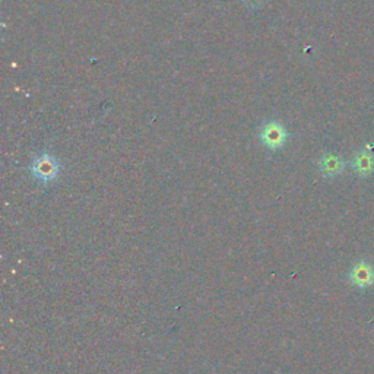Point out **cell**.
Returning <instances> with one entry per match:
<instances>
[{
    "label": "cell",
    "instance_id": "1",
    "mask_svg": "<svg viewBox=\"0 0 374 374\" xmlns=\"http://www.w3.org/2000/svg\"><path fill=\"white\" fill-rule=\"evenodd\" d=\"M60 171V164L54 155L44 152L33 161L31 164V173H33L34 178H37L41 183H50L57 178Z\"/></svg>",
    "mask_w": 374,
    "mask_h": 374
},
{
    "label": "cell",
    "instance_id": "2",
    "mask_svg": "<svg viewBox=\"0 0 374 374\" xmlns=\"http://www.w3.org/2000/svg\"><path fill=\"white\" fill-rule=\"evenodd\" d=\"M259 139L268 149H279L283 148L288 139V132L284 128L283 123L279 121H268L259 131Z\"/></svg>",
    "mask_w": 374,
    "mask_h": 374
},
{
    "label": "cell",
    "instance_id": "3",
    "mask_svg": "<svg viewBox=\"0 0 374 374\" xmlns=\"http://www.w3.org/2000/svg\"><path fill=\"white\" fill-rule=\"evenodd\" d=\"M351 284L358 288H368L374 284V268L367 262H358L348 275Z\"/></svg>",
    "mask_w": 374,
    "mask_h": 374
},
{
    "label": "cell",
    "instance_id": "4",
    "mask_svg": "<svg viewBox=\"0 0 374 374\" xmlns=\"http://www.w3.org/2000/svg\"><path fill=\"white\" fill-rule=\"evenodd\" d=\"M344 167H345L344 161H342V158L338 157V155H335V153H326L319 161L320 173L325 177L339 176L342 171H344Z\"/></svg>",
    "mask_w": 374,
    "mask_h": 374
},
{
    "label": "cell",
    "instance_id": "5",
    "mask_svg": "<svg viewBox=\"0 0 374 374\" xmlns=\"http://www.w3.org/2000/svg\"><path fill=\"white\" fill-rule=\"evenodd\" d=\"M353 167L357 174L365 177L370 176L374 171V157L373 153L367 151H361L355 155V158L353 161Z\"/></svg>",
    "mask_w": 374,
    "mask_h": 374
},
{
    "label": "cell",
    "instance_id": "6",
    "mask_svg": "<svg viewBox=\"0 0 374 374\" xmlns=\"http://www.w3.org/2000/svg\"><path fill=\"white\" fill-rule=\"evenodd\" d=\"M262 2H263V0H244V4H246L247 6H252V8L261 6Z\"/></svg>",
    "mask_w": 374,
    "mask_h": 374
}]
</instances>
